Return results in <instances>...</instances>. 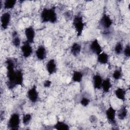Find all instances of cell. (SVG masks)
<instances>
[{"instance_id":"6da1fadb","label":"cell","mask_w":130,"mask_h":130,"mask_svg":"<svg viewBox=\"0 0 130 130\" xmlns=\"http://www.w3.org/2000/svg\"><path fill=\"white\" fill-rule=\"evenodd\" d=\"M7 69V86L9 89H13L16 87L15 83V78L16 71L15 69V63L14 60L11 58H8L6 60Z\"/></svg>"},{"instance_id":"7a4b0ae2","label":"cell","mask_w":130,"mask_h":130,"mask_svg":"<svg viewBox=\"0 0 130 130\" xmlns=\"http://www.w3.org/2000/svg\"><path fill=\"white\" fill-rule=\"evenodd\" d=\"M40 18L42 22L55 23L57 22V16L55 7L44 8L41 12Z\"/></svg>"},{"instance_id":"3957f363","label":"cell","mask_w":130,"mask_h":130,"mask_svg":"<svg viewBox=\"0 0 130 130\" xmlns=\"http://www.w3.org/2000/svg\"><path fill=\"white\" fill-rule=\"evenodd\" d=\"M73 26L77 33L78 37H80L84 30L85 23L83 20V18L80 13L75 15L73 19Z\"/></svg>"},{"instance_id":"277c9868","label":"cell","mask_w":130,"mask_h":130,"mask_svg":"<svg viewBox=\"0 0 130 130\" xmlns=\"http://www.w3.org/2000/svg\"><path fill=\"white\" fill-rule=\"evenodd\" d=\"M20 123V115L17 112L12 113L7 122L8 128L10 130H17Z\"/></svg>"},{"instance_id":"5b68a950","label":"cell","mask_w":130,"mask_h":130,"mask_svg":"<svg viewBox=\"0 0 130 130\" xmlns=\"http://www.w3.org/2000/svg\"><path fill=\"white\" fill-rule=\"evenodd\" d=\"M105 114L106 118L108 122L113 125L116 124V110L111 105H110L107 109L106 110Z\"/></svg>"},{"instance_id":"8992f818","label":"cell","mask_w":130,"mask_h":130,"mask_svg":"<svg viewBox=\"0 0 130 130\" xmlns=\"http://www.w3.org/2000/svg\"><path fill=\"white\" fill-rule=\"evenodd\" d=\"M26 96L32 103L34 104L38 101L39 95L37 90V86L36 85H34L27 90L26 92Z\"/></svg>"},{"instance_id":"52a82bcc","label":"cell","mask_w":130,"mask_h":130,"mask_svg":"<svg viewBox=\"0 0 130 130\" xmlns=\"http://www.w3.org/2000/svg\"><path fill=\"white\" fill-rule=\"evenodd\" d=\"M20 49L22 56L24 58L29 57L33 52V49L31 44L26 41L23 42L20 47Z\"/></svg>"},{"instance_id":"ba28073f","label":"cell","mask_w":130,"mask_h":130,"mask_svg":"<svg viewBox=\"0 0 130 130\" xmlns=\"http://www.w3.org/2000/svg\"><path fill=\"white\" fill-rule=\"evenodd\" d=\"M89 50L92 53L96 55H98L103 51V48L97 39L93 40L90 42L89 44Z\"/></svg>"},{"instance_id":"9c48e42d","label":"cell","mask_w":130,"mask_h":130,"mask_svg":"<svg viewBox=\"0 0 130 130\" xmlns=\"http://www.w3.org/2000/svg\"><path fill=\"white\" fill-rule=\"evenodd\" d=\"M11 19V14L8 12L3 13L1 16V25L3 30H6L9 27Z\"/></svg>"},{"instance_id":"30bf717a","label":"cell","mask_w":130,"mask_h":130,"mask_svg":"<svg viewBox=\"0 0 130 130\" xmlns=\"http://www.w3.org/2000/svg\"><path fill=\"white\" fill-rule=\"evenodd\" d=\"M24 34L26 39V41L31 44L35 43L36 32L34 28L32 26H27L25 28Z\"/></svg>"},{"instance_id":"8fae6325","label":"cell","mask_w":130,"mask_h":130,"mask_svg":"<svg viewBox=\"0 0 130 130\" xmlns=\"http://www.w3.org/2000/svg\"><path fill=\"white\" fill-rule=\"evenodd\" d=\"M100 24L103 28L109 29L112 26L113 21L108 14L103 13L100 20Z\"/></svg>"},{"instance_id":"7c38bea8","label":"cell","mask_w":130,"mask_h":130,"mask_svg":"<svg viewBox=\"0 0 130 130\" xmlns=\"http://www.w3.org/2000/svg\"><path fill=\"white\" fill-rule=\"evenodd\" d=\"M47 50L43 45H40L35 51V55L38 60L42 61L47 57Z\"/></svg>"},{"instance_id":"4fadbf2b","label":"cell","mask_w":130,"mask_h":130,"mask_svg":"<svg viewBox=\"0 0 130 130\" xmlns=\"http://www.w3.org/2000/svg\"><path fill=\"white\" fill-rule=\"evenodd\" d=\"M46 69L49 75H51L55 74L57 70L55 60L53 58L49 59L46 64Z\"/></svg>"},{"instance_id":"5bb4252c","label":"cell","mask_w":130,"mask_h":130,"mask_svg":"<svg viewBox=\"0 0 130 130\" xmlns=\"http://www.w3.org/2000/svg\"><path fill=\"white\" fill-rule=\"evenodd\" d=\"M92 85L95 90H99L102 88L103 81L102 76L99 73L94 74L92 77Z\"/></svg>"},{"instance_id":"9a60e30c","label":"cell","mask_w":130,"mask_h":130,"mask_svg":"<svg viewBox=\"0 0 130 130\" xmlns=\"http://www.w3.org/2000/svg\"><path fill=\"white\" fill-rule=\"evenodd\" d=\"M82 47L80 44L78 42L73 43L70 48V52L75 57L79 56L81 51Z\"/></svg>"},{"instance_id":"2e32d148","label":"cell","mask_w":130,"mask_h":130,"mask_svg":"<svg viewBox=\"0 0 130 130\" xmlns=\"http://www.w3.org/2000/svg\"><path fill=\"white\" fill-rule=\"evenodd\" d=\"M115 96L119 100L124 102L126 100V90L122 87L117 88L114 91Z\"/></svg>"},{"instance_id":"e0dca14e","label":"cell","mask_w":130,"mask_h":130,"mask_svg":"<svg viewBox=\"0 0 130 130\" xmlns=\"http://www.w3.org/2000/svg\"><path fill=\"white\" fill-rule=\"evenodd\" d=\"M109 55L104 51L97 55V62L101 64H107L109 62Z\"/></svg>"},{"instance_id":"ac0fdd59","label":"cell","mask_w":130,"mask_h":130,"mask_svg":"<svg viewBox=\"0 0 130 130\" xmlns=\"http://www.w3.org/2000/svg\"><path fill=\"white\" fill-rule=\"evenodd\" d=\"M128 114V110L126 106H122L116 111V115L118 118L120 120H123L126 118Z\"/></svg>"},{"instance_id":"d6986e66","label":"cell","mask_w":130,"mask_h":130,"mask_svg":"<svg viewBox=\"0 0 130 130\" xmlns=\"http://www.w3.org/2000/svg\"><path fill=\"white\" fill-rule=\"evenodd\" d=\"M23 73L21 70H17L16 71L15 83L16 86H22L23 85Z\"/></svg>"},{"instance_id":"ffe728a7","label":"cell","mask_w":130,"mask_h":130,"mask_svg":"<svg viewBox=\"0 0 130 130\" xmlns=\"http://www.w3.org/2000/svg\"><path fill=\"white\" fill-rule=\"evenodd\" d=\"M12 44L16 48H18L21 45V39L18 32L14 30L12 34Z\"/></svg>"},{"instance_id":"44dd1931","label":"cell","mask_w":130,"mask_h":130,"mask_svg":"<svg viewBox=\"0 0 130 130\" xmlns=\"http://www.w3.org/2000/svg\"><path fill=\"white\" fill-rule=\"evenodd\" d=\"M112 84L111 81V79L109 78H106L105 79H103L102 88L103 91L104 93H108L112 88Z\"/></svg>"},{"instance_id":"7402d4cb","label":"cell","mask_w":130,"mask_h":130,"mask_svg":"<svg viewBox=\"0 0 130 130\" xmlns=\"http://www.w3.org/2000/svg\"><path fill=\"white\" fill-rule=\"evenodd\" d=\"M84 74L81 71H74L73 72L72 80L75 83H80L83 80Z\"/></svg>"},{"instance_id":"603a6c76","label":"cell","mask_w":130,"mask_h":130,"mask_svg":"<svg viewBox=\"0 0 130 130\" xmlns=\"http://www.w3.org/2000/svg\"><path fill=\"white\" fill-rule=\"evenodd\" d=\"M53 127L54 129L57 130H69L70 129V126L68 123L60 120H57Z\"/></svg>"},{"instance_id":"cb8c5ba5","label":"cell","mask_w":130,"mask_h":130,"mask_svg":"<svg viewBox=\"0 0 130 130\" xmlns=\"http://www.w3.org/2000/svg\"><path fill=\"white\" fill-rule=\"evenodd\" d=\"M16 0H6L3 3V8L5 10H10L14 8L16 4Z\"/></svg>"},{"instance_id":"d4e9b609","label":"cell","mask_w":130,"mask_h":130,"mask_svg":"<svg viewBox=\"0 0 130 130\" xmlns=\"http://www.w3.org/2000/svg\"><path fill=\"white\" fill-rule=\"evenodd\" d=\"M122 76V70L121 67L116 68L112 73V77L115 80H119Z\"/></svg>"},{"instance_id":"484cf974","label":"cell","mask_w":130,"mask_h":130,"mask_svg":"<svg viewBox=\"0 0 130 130\" xmlns=\"http://www.w3.org/2000/svg\"><path fill=\"white\" fill-rule=\"evenodd\" d=\"M123 48H124V47H123V43L120 41L118 42L115 44L114 48L115 53L118 55H120L121 54H122L123 53Z\"/></svg>"},{"instance_id":"4316f807","label":"cell","mask_w":130,"mask_h":130,"mask_svg":"<svg viewBox=\"0 0 130 130\" xmlns=\"http://www.w3.org/2000/svg\"><path fill=\"white\" fill-rule=\"evenodd\" d=\"M32 119V115L30 113H25L24 114L22 117V122L25 125H28L31 121Z\"/></svg>"},{"instance_id":"83f0119b","label":"cell","mask_w":130,"mask_h":130,"mask_svg":"<svg viewBox=\"0 0 130 130\" xmlns=\"http://www.w3.org/2000/svg\"><path fill=\"white\" fill-rule=\"evenodd\" d=\"M79 103L81 106L86 107L88 106L90 103V100L86 96H82L79 101Z\"/></svg>"},{"instance_id":"f1b7e54d","label":"cell","mask_w":130,"mask_h":130,"mask_svg":"<svg viewBox=\"0 0 130 130\" xmlns=\"http://www.w3.org/2000/svg\"><path fill=\"white\" fill-rule=\"evenodd\" d=\"M123 55L125 57L127 58H129L130 56V45L129 44H127L125 47L123 48Z\"/></svg>"},{"instance_id":"f546056e","label":"cell","mask_w":130,"mask_h":130,"mask_svg":"<svg viewBox=\"0 0 130 130\" xmlns=\"http://www.w3.org/2000/svg\"><path fill=\"white\" fill-rule=\"evenodd\" d=\"M52 84V82L51 81H50V80L49 79H47V80H45L43 82V86L45 88H49L51 86Z\"/></svg>"},{"instance_id":"4dcf8cb0","label":"cell","mask_w":130,"mask_h":130,"mask_svg":"<svg viewBox=\"0 0 130 130\" xmlns=\"http://www.w3.org/2000/svg\"><path fill=\"white\" fill-rule=\"evenodd\" d=\"M98 119L97 117L95 115H91L89 117V120L91 123H95L96 122Z\"/></svg>"},{"instance_id":"1f68e13d","label":"cell","mask_w":130,"mask_h":130,"mask_svg":"<svg viewBox=\"0 0 130 130\" xmlns=\"http://www.w3.org/2000/svg\"><path fill=\"white\" fill-rule=\"evenodd\" d=\"M64 17H66V18H68V19H70L72 16V14L70 12H66L65 13H64Z\"/></svg>"}]
</instances>
